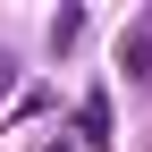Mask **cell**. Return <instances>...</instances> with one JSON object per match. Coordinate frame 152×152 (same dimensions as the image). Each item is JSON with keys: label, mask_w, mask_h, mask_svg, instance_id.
Wrapping results in <instances>:
<instances>
[{"label": "cell", "mask_w": 152, "mask_h": 152, "mask_svg": "<svg viewBox=\"0 0 152 152\" xmlns=\"http://www.w3.org/2000/svg\"><path fill=\"white\" fill-rule=\"evenodd\" d=\"M76 144H118V118H110V85H85V102H76Z\"/></svg>", "instance_id": "obj_1"}, {"label": "cell", "mask_w": 152, "mask_h": 152, "mask_svg": "<svg viewBox=\"0 0 152 152\" xmlns=\"http://www.w3.org/2000/svg\"><path fill=\"white\" fill-rule=\"evenodd\" d=\"M118 76H127V85L152 76V17H135V26L118 34Z\"/></svg>", "instance_id": "obj_2"}, {"label": "cell", "mask_w": 152, "mask_h": 152, "mask_svg": "<svg viewBox=\"0 0 152 152\" xmlns=\"http://www.w3.org/2000/svg\"><path fill=\"white\" fill-rule=\"evenodd\" d=\"M42 42H51V51H76V42H85V9H59V17L42 26Z\"/></svg>", "instance_id": "obj_3"}, {"label": "cell", "mask_w": 152, "mask_h": 152, "mask_svg": "<svg viewBox=\"0 0 152 152\" xmlns=\"http://www.w3.org/2000/svg\"><path fill=\"white\" fill-rule=\"evenodd\" d=\"M0 93H17V59H9V51H0Z\"/></svg>", "instance_id": "obj_4"}, {"label": "cell", "mask_w": 152, "mask_h": 152, "mask_svg": "<svg viewBox=\"0 0 152 152\" xmlns=\"http://www.w3.org/2000/svg\"><path fill=\"white\" fill-rule=\"evenodd\" d=\"M51 152H76V144H51Z\"/></svg>", "instance_id": "obj_5"}]
</instances>
